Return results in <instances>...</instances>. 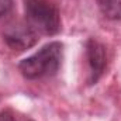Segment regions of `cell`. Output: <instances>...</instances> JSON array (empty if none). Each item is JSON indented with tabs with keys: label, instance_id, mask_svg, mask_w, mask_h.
Masks as SVG:
<instances>
[{
	"label": "cell",
	"instance_id": "cell-1",
	"mask_svg": "<svg viewBox=\"0 0 121 121\" xmlns=\"http://www.w3.org/2000/svg\"><path fill=\"white\" fill-rule=\"evenodd\" d=\"M63 58V45L59 41L44 45L38 52L23 59L18 63V69L26 79H41L54 76L59 70Z\"/></svg>",
	"mask_w": 121,
	"mask_h": 121
},
{
	"label": "cell",
	"instance_id": "cell-2",
	"mask_svg": "<svg viewBox=\"0 0 121 121\" xmlns=\"http://www.w3.org/2000/svg\"><path fill=\"white\" fill-rule=\"evenodd\" d=\"M26 18L38 34L55 35L60 31V14L48 0H26Z\"/></svg>",
	"mask_w": 121,
	"mask_h": 121
},
{
	"label": "cell",
	"instance_id": "cell-3",
	"mask_svg": "<svg viewBox=\"0 0 121 121\" xmlns=\"http://www.w3.org/2000/svg\"><path fill=\"white\" fill-rule=\"evenodd\" d=\"M3 39L9 48L14 51H26L35 45L38 41V32L28 23H16L4 30Z\"/></svg>",
	"mask_w": 121,
	"mask_h": 121
},
{
	"label": "cell",
	"instance_id": "cell-4",
	"mask_svg": "<svg viewBox=\"0 0 121 121\" xmlns=\"http://www.w3.org/2000/svg\"><path fill=\"white\" fill-rule=\"evenodd\" d=\"M86 58H87L89 69H90L89 82L93 85L101 78L107 65V52H106L104 45L99 42L97 39L90 38L86 42Z\"/></svg>",
	"mask_w": 121,
	"mask_h": 121
},
{
	"label": "cell",
	"instance_id": "cell-5",
	"mask_svg": "<svg viewBox=\"0 0 121 121\" xmlns=\"http://www.w3.org/2000/svg\"><path fill=\"white\" fill-rule=\"evenodd\" d=\"M101 14L108 20H121V0H97Z\"/></svg>",
	"mask_w": 121,
	"mask_h": 121
},
{
	"label": "cell",
	"instance_id": "cell-6",
	"mask_svg": "<svg viewBox=\"0 0 121 121\" xmlns=\"http://www.w3.org/2000/svg\"><path fill=\"white\" fill-rule=\"evenodd\" d=\"M13 6H14L13 0H0V18L7 16L13 10Z\"/></svg>",
	"mask_w": 121,
	"mask_h": 121
},
{
	"label": "cell",
	"instance_id": "cell-7",
	"mask_svg": "<svg viewBox=\"0 0 121 121\" xmlns=\"http://www.w3.org/2000/svg\"><path fill=\"white\" fill-rule=\"evenodd\" d=\"M0 121H16V117L10 110H1L0 111Z\"/></svg>",
	"mask_w": 121,
	"mask_h": 121
},
{
	"label": "cell",
	"instance_id": "cell-8",
	"mask_svg": "<svg viewBox=\"0 0 121 121\" xmlns=\"http://www.w3.org/2000/svg\"><path fill=\"white\" fill-rule=\"evenodd\" d=\"M27 121H34V120H27Z\"/></svg>",
	"mask_w": 121,
	"mask_h": 121
}]
</instances>
